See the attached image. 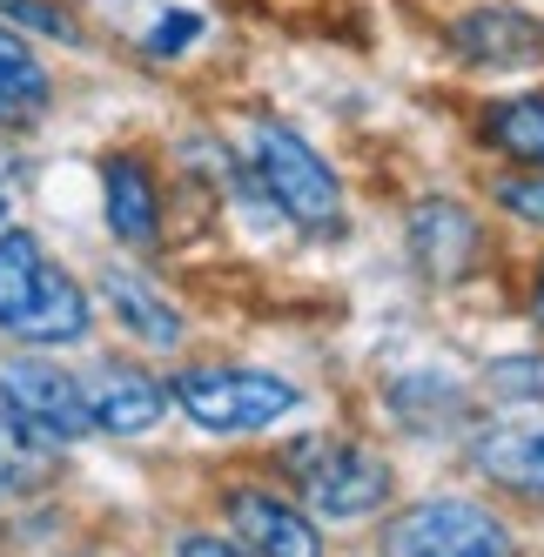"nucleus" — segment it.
<instances>
[{"instance_id": "1", "label": "nucleus", "mask_w": 544, "mask_h": 557, "mask_svg": "<svg viewBox=\"0 0 544 557\" xmlns=\"http://www.w3.org/2000/svg\"><path fill=\"white\" fill-rule=\"evenodd\" d=\"M243 175L256 195L302 235H343L349 202H343V175L330 169V154L309 141L283 114H249L243 122Z\"/></svg>"}, {"instance_id": "2", "label": "nucleus", "mask_w": 544, "mask_h": 557, "mask_svg": "<svg viewBox=\"0 0 544 557\" xmlns=\"http://www.w3.org/2000/svg\"><path fill=\"white\" fill-rule=\"evenodd\" d=\"M0 330L14 343H74L88 330V289L27 228H0Z\"/></svg>"}, {"instance_id": "3", "label": "nucleus", "mask_w": 544, "mask_h": 557, "mask_svg": "<svg viewBox=\"0 0 544 557\" xmlns=\"http://www.w3.org/2000/svg\"><path fill=\"white\" fill-rule=\"evenodd\" d=\"M289 484L302 491L309 517H330V524H357V517H376L391 504L397 476L376 450H363L357 436H296L283 450Z\"/></svg>"}, {"instance_id": "4", "label": "nucleus", "mask_w": 544, "mask_h": 557, "mask_svg": "<svg viewBox=\"0 0 544 557\" xmlns=\"http://www.w3.org/2000/svg\"><path fill=\"white\" fill-rule=\"evenodd\" d=\"M169 396L182 404V417L196 430H215V436H256L269 423H283L302 389L276 370H249V363H196L169 383Z\"/></svg>"}, {"instance_id": "5", "label": "nucleus", "mask_w": 544, "mask_h": 557, "mask_svg": "<svg viewBox=\"0 0 544 557\" xmlns=\"http://www.w3.org/2000/svg\"><path fill=\"white\" fill-rule=\"evenodd\" d=\"M383 557H518V537L478 497H417L391 517Z\"/></svg>"}, {"instance_id": "6", "label": "nucleus", "mask_w": 544, "mask_h": 557, "mask_svg": "<svg viewBox=\"0 0 544 557\" xmlns=\"http://www.w3.org/2000/svg\"><path fill=\"white\" fill-rule=\"evenodd\" d=\"M444 48L471 74H531L544 67V21L518 0H478V8L450 14Z\"/></svg>"}, {"instance_id": "7", "label": "nucleus", "mask_w": 544, "mask_h": 557, "mask_svg": "<svg viewBox=\"0 0 544 557\" xmlns=\"http://www.w3.org/2000/svg\"><path fill=\"white\" fill-rule=\"evenodd\" d=\"M404 249H410V269L431 275V283H463L478 262H484V222L471 202L457 195H423L404 215Z\"/></svg>"}, {"instance_id": "8", "label": "nucleus", "mask_w": 544, "mask_h": 557, "mask_svg": "<svg viewBox=\"0 0 544 557\" xmlns=\"http://www.w3.org/2000/svg\"><path fill=\"white\" fill-rule=\"evenodd\" d=\"M0 410H14L27 430H41L48 444H74V436L95 430L88 389L54 363H8L0 370Z\"/></svg>"}, {"instance_id": "9", "label": "nucleus", "mask_w": 544, "mask_h": 557, "mask_svg": "<svg viewBox=\"0 0 544 557\" xmlns=\"http://www.w3.org/2000/svg\"><path fill=\"white\" fill-rule=\"evenodd\" d=\"M101 222H108L114 243H128V249L162 243V182H154L148 154H135V148L101 154Z\"/></svg>"}, {"instance_id": "10", "label": "nucleus", "mask_w": 544, "mask_h": 557, "mask_svg": "<svg viewBox=\"0 0 544 557\" xmlns=\"http://www.w3.org/2000/svg\"><path fill=\"white\" fill-rule=\"evenodd\" d=\"M228 524L256 557H323V531L309 524V504H289L276 491H228Z\"/></svg>"}, {"instance_id": "11", "label": "nucleus", "mask_w": 544, "mask_h": 557, "mask_svg": "<svg viewBox=\"0 0 544 557\" xmlns=\"http://www.w3.org/2000/svg\"><path fill=\"white\" fill-rule=\"evenodd\" d=\"M54 67L21 27L0 21V135H34L54 114Z\"/></svg>"}, {"instance_id": "12", "label": "nucleus", "mask_w": 544, "mask_h": 557, "mask_svg": "<svg viewBox=\"0 0 544 557\" xmlns=\"http://www.w3.org/2000/svg\"><path fill=\"white\" fill-rule=\"evenodd\" d=\"M471 128H478V148H491L504 169H544V82L491 95Z\"/></svg>"}, {"instance_id": "13", "label": "nucleus", "mask_w": 544, "mask_h": 557, "mask_svg": "<svg viewBox=\"0 0 544 557\" xmlns=\"http://www.w3.org/2000/svg\"><path fill=\"white\" fill-rule=\"evenodd\" d=\"M471 470L511 497H544V423H491L471 436Z\"/></svg>"}, {"instance_id": "14", "label": "nucleus", "mask_w": 544, "mask_h": 557, "mask_svg": "<svg viewBox=\"0 0 544 557\" xmlns=\"http://www.w3.org/2000/svg\"><path fill=\"white\" fill-rule=\"evenodd\" d=\"M82 389H88L95 430H108V436H141V430L162 423V410H169L162 383L141 376V370H122V363H114V370H95Z\"/></svg>"}, {"instance_id": "15", "label": "nucleus", "mask_w": 544, "mask_h": 557, "mask_svg": "<svg viewBox=\"0 0 544 557\" xmlns=\"http://www.w3.org/2000/svg\"><path fill=\"white\" fill-rule=\"evenodd\" d=\"M209 34H215V21H209L202 0H154V8L128 27V48L141 61H154V67H182L188 54L209 48Z\"/></svg>"}, {"instance_id": "16", "label": "nucleus", "mask_w": 544, "mask_h": 557, "mask_svg": "<svg viewBox=\"0 0 544 557\" xmlns=\"http://www.w3.org/2000/svg\"><path fill=\"white\" fill-rule=\"evenodd\" d=\"M101 302L114 309V323L122 330H135L141 343H154V349H169V343H182V309L169 302V296H154L141 275H128V269H108L101 275Z\"/></svg>"}, {"instance_id": "17", "label": "nucleus", "mask_w": 544, "mask_h": 557, "mask_svg": "<svg viewBox=\"0 0 544 557\" xmlns=\"http://www.w3.org/2000/svg\"><path fill=\"white\" fill-rule=\"evenodd\" d=\"M54 470V444L41 430H27L14 410H0V491H27Z\"/></svg>"}, {"instance_id": "18", "label": "nucleus", "mask_w": 544, "mask_h": 557, "mask_svg": "<svg viewBox=\"0 0 544 557\" xmlns=\"http://www.w3.org/2000/svg\"><path fill=\"white\" fill-rule=\"evenodd\" d=\"M0 21L21 27L27 41H61V48H82V21H74L67 0H0Z\"/></svg>"}, {"instance_id": "19", "label": "nucleus", "mask_w": 544, "mask_h": 557, "mask_svg": "<svg viewBox=\"0 0 544 557\" xmlns=\"http://www.w3.org/2000/svg\"><path fill=\"white\" fill-rule=\"evenodd\" d=\"M491 202L524 228H544V169H504L491 182Z\"/></svg>"}, {"instance_id": "20", "label": "nucleus", "mask_w": 544, "mask_h": 557, "mask_svg": "<svg viewBox=\"0 0 544 557\" xmlns=\"http://www.w3.org/2000/svg\"><path fill=\"white\" fill-rule=\"evenodd\" d=\"M491 389L504 404H544V356H497Z\"/></svg>"}, {"instance_id": "21", "label": "nucleus", "mask_w": 544, "mask_h": 557, "mask_svg": "<svg viewBox=\"0 0 544 557\" xmlns=\"http://www.w3.org/2000/svg\"><path fill=\"white\" fill-rule=\"evenodd\" d=\"M175 557H256L243 537H182Z\"/></svg>"}, {"instance_id": "22", "label": "nucleus", "mask_w": 544, "mask_h": 557, "mask_svg": "<svg viewBox=\"0 0 544 557\" xmlns=\"http://www.w3.org/2000/svg\"><path fill=\"white\" fill-rule=\"evenodd\" d=\"M524 309H531V323L544 330V256L531 262V283H524Z\"/></svg>"}, {"instance_id": "23", "label": "nucleus", "mask_w": 544, "mask_h": 557, "mask_svg": "<svg viewBox=\"0 0 544 557\" xmlns=\"http://www.w3.org/2000/svg\"><path fill=\"white\" fill-rule=\"evenodd\" d=\"M8 215H14V202H8V188H0V228H8Z\"/></svg>"}]
</instances>
